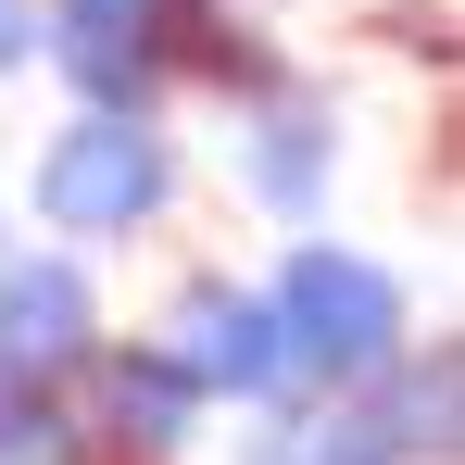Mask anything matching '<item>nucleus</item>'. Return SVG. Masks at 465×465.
Returning a JSON list of instances; mask_svg holds the SVG:
<instances>
[{"mask_svg": "<svg viewBox=\"0 0 465 465\" xmlns=\"http://www.w3.org/2000/svg\"><path fill=\"white\" fill-rule=\"evenodd\" d=\"M189 214V139L176 114H101V101H64V126L25 163V227L64 239V252H139Z\"/></svg>", "mask_w": 465, "mask_h": 465, "instance_id": "obj_1", "label": "nucleus"}, {"mask_svg": "<svg viewBox=\"0 0 465 465\" xmlns=\"http://www.w3.org/2000/svg\"><path fill=\"white\" fill-rule=\"evenodd\" d=\"M264 302H277V340H290V390H302V402L365 390L390 352L415 340V290H402V264H378L365 239H327V227H290V239H277Z\"/></svg>", "mask_w": 465, "mask_h": 465, "instance_id": "obj_2", "label": "nucleus"}, {"mask_svg": "<svg viewBox=\"0 0 465 465\" xmlns=\"http://www.w3.org/2000/svg\"><path fill=\"white\" fill-rule=\"evenodd\" d=\"M152 340L176 352V378L202 390L214 415H264V402H302L290 390V340L252 264H176V290L152 302Z\"/></svg>", "mask_w": 465, "mask_h": 465, "instance_id": "obj_3", "label": "nucleus"}, {"mask_svg": "<svg viewBox=\"0 0 465 465\" xmlns=\"http://www.w3.org/2000/svg\"><path fill=\"white\" fill-rule=\"evenodd\" d=\"M76 428L101 465H189L202 453V428H214V402L176 378V352H163L152 327H101V352L76 365Z\"/></svg>", "mask_w": 465, "mask_h": 465, "instance_id": "obj_4", "label": "nucleus"}, {"mask_svg": "<svg viewBox=\"0 0 465 465\" xmlns=\"http://www.w3.org/2000/svg\"><path fill=\"white\" fill-rule=\"evenodd\" d=\"M101 264L64 239H0V390H76V365L101 352Z\"/></svg>", "mask_w": 465, "mask_h": 465, "instance_id": "obj_5", "label": "nucleus"}, {"mask_svg": "<svg viewBox=\"0 0 465 465\" xmlns=\"http://www.w3.org/2000/svg\"><path fill=\"white\" fill-rule=\"evenodd\" d=\"M227 176L277 239L327 227V202H340V101H327V76H290L264 101H239L227 114Z\"/></svg>", "mask_w": 465, "mask_h": 465, "instance_id": "obj_6", "label": "nucleus"}, {"mask_svg": "<svg viewBox=\"0 0 465 465\" xmlns=\"http://www.w3.org/2000/svg\"><path fill=\"white\" fill-rule=\"evenodd\" d=\"M139 38H152V64H163V101H227L239 114V101H264V88L314 76L252 0H152Z\"/></svg>", "mask_w": 465, "mask_h": 465, "instance_id": "obj_7", "label": "nucleus"}, {"mask_svg": "<svg viewBox=\"0 0 465 465\" xmlns=\"http://www.w3.org/2000/svg\"><path fill=\"white\" fill-rule=\"evenodd\" d=\"M352 402H365V428L390 440V465H465V340L453 327H415Z\"/></svg>", "mask_w": 465, "mask_h": 465, "instance_id": "obj_8", "label": "nucleus"}, {"mask_svg": "<svg viewBox=\"0 0 465 465\" xmlns=\"http://www.w3.org/2000/svg\"><path fill=\"white\" fill-rule=\"evenodd\" d=\"M38 76L64 88V101H101V114H176V101H163L152 38H139V13H126V25H51Z\"/></svg>", "mask_w": 465, "mask_h": 465, "instance_id": "obj_9", "label": "nucleus"}, {"mask_svg": "<svg viewBox=\"0 0 465 465\" xmlns=\"http://www.w3.org/2000/svg\"><path fill=\"white\" fill-rule=\"evenodd\" d=\"M239 453L227 465H390V440L365 428V402H264V415H227Z\"/></svg>", "mask_w": 465, "mask_h": 465, "instance_id": "obj_10", "label": "nucleus"}, {"mask_svg": "<svg viewBox=\"0 0 465 465\" xmlns=\"http://www.w3.org/2000/svg\"><path fill=\"white\" fill-rule=\"evenodd\" d=\"M0 465H101L64 390H0Z\"/></svg>", "mask_w": 465, "mask_h": 465, "instance_id": "obj_11", "label": "nucleus"}, {"mask_svg": "<svg viewBox=\"0 0 465 465\" xmlns=\"http://www.w3.org/2000/svg\"><path fill=\"white\" fill-rule=\"evenodd\" d=\"M38 51H51V0H0V88L38 76Z\"/></svg>", "mask_w": 465, "mask_h": 465, "instance_id": "obj_12", "label": "nucleus"}, {"mask_svg": "<svg viewBox=\"0 0 465 465\" xmlns=\"http://www.w3.org/2000/svg\"><path fill=\"white\" fill-rule=\"evenodd\" d=\"M126 13H152V0H51V25H126Z\"/></svg>", "mask_w": 465, "mask_h": 465, "instance_id": "obj_13", "label": "nucleus"}, {"mask_svg": "<svg viewBox=\"0 0 465 465\" xmlns=\"http://www.w3.org/2000/svg\"><path fill=\"white\" fill-rule=\"evenodd\" d=\"M0 239H13V214H0Z\"/></svg>", "mask_w": 465, "mask_h": 465, "instance_id": "obj_14", "label": "nucleus"}]
</instances>
